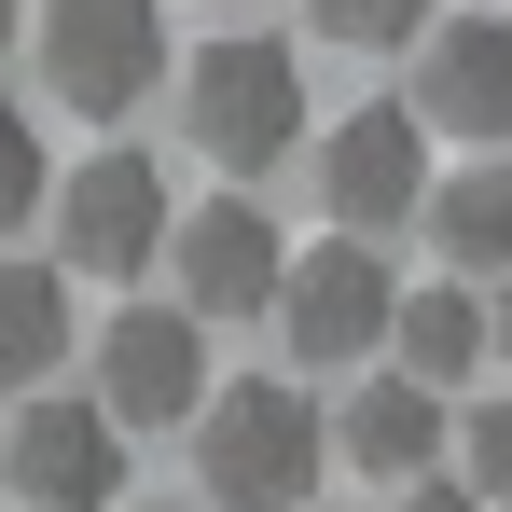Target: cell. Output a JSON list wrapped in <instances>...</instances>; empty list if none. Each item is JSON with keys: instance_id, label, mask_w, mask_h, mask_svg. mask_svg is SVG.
<instances>
[{"instance_id": "cell-1", "label": "cell", "mask_w": 512, "mask_h": 512, "mask_svg": "<svg viewBox=\"0 0 512 512\" xmlns=\"http://www.w3.org/2000/svg\"><path fill=\"white\" fill-rule=\"evenodd\" d=\"M180 125H194V153L222 180H263L291 167L319 125H305V56L277 42V28H222V42H194L180 56Z\"/></svg>"}, {"instance_id": "cell-2", "label": "cell", "mask_w": 512, "mask_h": 512, "mask_svg": "<svg viewBox=\"0 0 512 512\" xmlns=\"http://www.w3.org/2000/svg\"><path fill=\"white\" fill-rule=\"evenodd\" d=\"M194 457H208V512H305L319 471H333V416L305 388H208L194 416Z\"/></svg>"}, {"instance_id": "cell-3", "label": "cell", "mask_w": 512, "mask_h": 512, "mask_svg": "<svg viewBox=\"0 0 512 512\" xmlns=\"http://www.w3.org/2000/svg\"><path fill=\"white\" fill-rule=\"evenodd\" d=\"M167 70H180L167 0H42V97H56V111L125 125Z\"/></svg>"}, {"instance_id": "cell-4", "label": "cell", "mask_w": 512, "mask_h": 512, "mask_svg": "<svg viewBox=\"0 0 512 512\" xmlns=\"http://www.w3.org/2000/svg\"><path fill=\"white\" fill-rule=\"evenodd\" d=\"M305 167H319V208H333V236H388V222H416L429 208V125L416 97H360L346 125H319L305 139Z\"/></svg>"}, {"instance_id": "cell-5", "label": "cell", "mask_w": 512, "mask_h": 512, "mask_svg": "<svg viewBox=\"0 0 512 512\" xmlns=\"http://www.w3.org/2000/svg\"><path fill=\"white\" fill-rule=\"evenodd\" d=\"M388 319H402V277H388L374 236L291 250V277H277V346H291V360H319V374H333V360H374Z\"/></svg>"}, {"instance_id": "cell-6", "label": "cell", "mask_w": 512, "mask_h": 512, "mask_svg": "<svg viewBox=\"0 0 512 512\" xmlns=\"http://www.w3.org/2000/svg\"><path fill=\"white\" fill-rule=\"evenodd\" d=\"M42 208H56V263L70 277H153V250H167V222H180L153 153H84Z\"/></svg>"}, {"instance_id": "cell-7", "label": "cell", "mask_w": 512, "mask_h": 512, "mask_svg": "<svg viewBox=\"0 0 512 512\" xmlns=\"http://www.w3.org/2000/svg\"><path fill=\"white\" fill-rule=\"evenodd\" d=\"M0 485H14V512H125V429H111V402L28 388V416L0 443Z\"/></svg>"}, {"instance_id": "cell-8", "label": "cell", "mask_w": 512, "mask_h": 512, "mask_svg": "<svg viewBox=\"0 0 512 512\" xmlns=\"http://www.w3.org/2000/svg\"><path fill=\"white\" fill-rule=\"evenodd\" d=\"M97 402H111V429H194L208 416V319L194 305H125L97 333Z\"/></svg>"}, {"instance_id": "cell-9", "label": "cell", "mask_w": 512, "mask_h": 512, "mask_svg": "<svg viewBox=\"0 0 512 512\" xmlns=\"http://www.w3.org/2000/svg\"><path fill=\"white\" fill-rule=\"evenodd\" d=\"M167 277H180L194 319H263L277 277H291V236L263 222V194H208V208L167 222Z\"/></svg>"}, {"instance_id": "cell-10", "label": "cell", "mask_w": 512, "mask_h": 512, "mask_svg": "<svg viewBox=\"0 0 512 512\" xmlns=\"http://www.w3.org/2000/svg\"><path fill=\"white\" fill-rule=\"evenodd\" d=\"M416 125L457 139V153H512V14H429Z\"/></svg>"}, {"instance_id": "cell-11", "label": "cell", "mask_w": 512, "mask_h": 512, "mask_svg": "<svg viewBox=\"0 0 512 512\" xmlns=\"http://www.w3.org/2000/svg\"><path fill=\"white\" fill-rule=\"evenodd\" d=\"M333 457H360L374 485H416V471H443V388H416L402 360H388V374H360V402L333 416Z\"/></svg>"}, {"instance_id": "cell-12", "label": "cell", "mask_w": 512, "mask_h": 512, "mask_svg": "<svg viewBox=\"0 0 512 512\" xmlns=\"http://www.w3.org/2000/svg\"><path fill=\"white\" fill-rule=\"evenodd\" d=\"M416 222L443 236V263H457V277H512V153H471L457 180H429Z\"/></svg>"}, {"instance_id": "cell-13", "label": "cell", "mask_w": 512, "mask_h": 512, "mask_svg": "<svg viewBox=\"0 0 512 512\" xmlns=\"http://www.w3.org/2000/svg\"><path fill=\"white\" fill-rule=\"evenodd\" d=\"M388 360H402L416 388H471V374H485V291H471V277H443V291H402V319H388Z\"/></svg>"}, {"instance_id": "cell-14", "label": "cell", "mask_w": 512, "mask_h": 512, "mask_svg": "<svg viewBox=\"0 0 512 512\" xmlns=\"http://www.w3.org/2000/svg\"><path fill=\"white\" fill-rule=\"evenodd\" d=\"M70 360V263H0V388H56Z\"/></svg>"}, {"instance_id": "cell-15", "label": "cell", "mask_w": 512, "mask_h": 512, "mask_svg": "<svg viewBox=\"0 0 512 512\" xmlns=\"http://www.w3.org/2000/svg\"><path fill=\"white\" fill-rule=\"evenodd\" d=\"M305 14H319V42H346V56H388V42H429L443 0H305Z\"/></svg>"}, {"instance_id": "cell-16", "label": "cell", "mask_w": 512, "mask_h": 512, "mask_svg": "<svg viewBox=\"0 0 512 512\" xmlns=\"http://www.w3.org/2000/svg\"><path fill=\"white\" fill-rule=\"evenodd\" d=\"M457 485H471L485 512H512V388H499V402H471V416H457Z\"/></svg>"}, {"instance_id": "cell-17", "label": "cell", "mask_w": 512, "mask_h": 512, "mask_svg": "<svg viewBox=\"0 0 512 512\" xmlns=\"http://www.w3.org/2000/svg\"><path fill=\"white\" fill-rule=\"evenodd\" d=\"M42 194H56V167H42V125L0 97V236H14V222H42Z\"/></svg>"}, {"instance_id": "cell-18", "label": "cell", "mask_w": 512, "mask_h": 512, "mask_svg": "<svg viewBox=\"0 0 512 512\" xmlns=\"http://www.w3.org/2000/svg\"><path fill=\"white\" fill-rule=\"evenodd\" d=\"M402 512H485V499H471L457 471H416V485H402Z\"/></svg>"}, {"instance_id": "cell-19", "label": "cell", "mask_w": 512, "mask_h": 512, "mask_svg": "<svg viewBox=\"0 0 512 512\" xmlns=\"http://www.w3.org/2000/svg\"><path fill=\"white\" fill-rule=\"evenodd\" d=\"M485 346L512 360V277H485Z\"/></svg>"}, {"instance_id": "cell-20", "label": "cell", "mask_w": 512, "mask_h": 512, "mask_svg": "<svg viewBox=\"0 0 512 512\" xmlns=\"http://www.w3.org/2000/svg\"><path fill=\"white\" fill-rule=\"evenodd\" d=\"M14 28H28V0H0V42H14Z\"/></svg>"}, {"instance_id": "cell-21", "label": "cell", "mask_w": 512, "mask_h": 512, "mask_svg": "<svg viewBox=\"0 0 512 512\" xmlns=\"http://www.w3.org/2000/svg\"><path fill=\"white\" fill-rule=\"evenodd\" d=\"M153 512H167V499H153Z\"/></svg>"}]
</instances>
